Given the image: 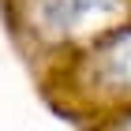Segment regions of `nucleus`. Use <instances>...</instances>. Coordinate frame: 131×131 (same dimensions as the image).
<instances>
[{"instance_id": "1", "label": "nucleus", "mask_w": 131, "mask_h": 131, "mask_svg": "<svg viewBox=\"0 0 131 131\" xmlns=\"http://www.w3.org/2000/svg\"><path fill=\"white\" fill-rule=\"evenodd\" d=\"M116 0H45L41 11H45V23L49 26H60V30H75L82 23L105 19L112 11Z\"/></svg>"}, {"instance_id": "2", "label": "nucleus", "mask_w": 131, "mask_h": 131, "mask_svg": "<svg viewBox=\"0 0 131 131\" xmlns=\"http://www.w3.org/2000/svg\"><path fill=\"white\" fill-rule=\"evenodd\" d=\"M105 64H109V75H116L120 82H131V34L109 45Z\"/></svg>"}]
</instances>
